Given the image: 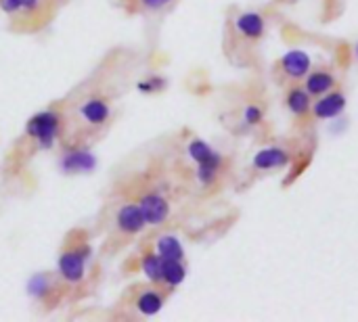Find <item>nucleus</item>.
<instances>
[{"instance_id": "6", "label": "nucleus", "mask_w": 358, "mask_h": 322, "mask_svg": "<svg viewBox=\"0 0 358 322\" xmlns=\"http://www.w3.org/2000/svg\"><path fill=\"white\" fill-rule=\"evenodd\" d=\"M117 226L121 232L126 234H136L140 232L147 222H144V215L140 211V205H124L119 211H117Z\"/></svg>"}, {"instance_id": "24", "label": "nucleus", "mask_w": 358, "mask_h": 322, "mask_svg": "<svg viewBox=\"0 0 358 322\" xmlns=\"http://www.w3.org/2000/svg\"><path fill=\"white\" fill-rule=\"evenodd\" d=\"M356 54H358V44H356Z\"/></svg>"}, {"instance_id": "1", "label": "nucleus", "mask_w": 358, "mask_h": 322, "mask_svg": "<svg viewBox=\"0 0 358 322\" xmlns=\"http://www.w3.org/2000/svg\"><path fill=\"white\" fill-rule=\"evenodd\" d=\"M59 128H61V117L54 111H40L33 117H29L25 123L27 136H31L40 148H50L54 144Z\"/></svg>"}, {"instance_id": "13", "label": "nucleus", "mask_w": 358, "mask_h": 322, "mask_svg": "<svg viewBox=\"0 0 358 322\" xmlns=\"http://www.w3.org/2000/svg\"><path fill=\"white\" fill-rule=\"evenodd\" d=\"M136 307H138V312L144 314V316H155V314H159V309L163 307V299H161L159 293L147 291V293H142V295L138 297Z\"/></svg>"}, {"instance_id": "12", "label": "nucleus", "mask_w": 358, "mask_h": 322, "mask_svg": "<svg viewBox=\"0 0 358 322\" xmlns=\"http://www.w3.org/2000/svg\"><path fill=\"white\" fill-rule=\"evenodd\" d=\"M157 253L163 259H180L182 261V257H184V249H182L180 240L174 234H163L157 240Z\"/></svg>"}, {"instance_id": "3", "label": "nucleus", "mask_w": 358, "mask_h": 322, "mask_svg": "<svg viewBox=\"0 0 358 322\" xmlns=\"http://www.w3.org/2000/svg\"><path fill=\"white\" fill-rule=\"evenodd\" d=\"M90 249H77V251H67L59 257L57 270L59 274L67 280V282H80L84 278V268H86V259H88Z\"/></svg>"}, {"instance_id": "8", "label": "nucleus", "mask_w": 358, "mask_h": 322, "mask_svg": "<svg viewBox=\"0 0 358 322\" xmlns=\"http://www.w3.org/2000/svg\"><path fill=\"white\" fill-rule=\"evenodd\" d=\"M281 63H283L285 73L291 75V77H301L310 69V56L304 50H289V52H285Z\"/></svg>"}, {"instance_id": "9", "label": "nucleus", "mask_w": 358, "mask_h": 322, "mask_svg": "<svg viewBox=\"0 0 358 322\" xmlns=\"http://www.w3.org/2000/svg\"><path fill=\"white\" fill-rule=\"evenodd\" d=\"M289 161V155L283 151V148H276V146H270V148H262L255 153L253 157V165L258 169H270V167H283L287 165Z\"/></svg>"}, {"instance_id": "14", "label": "nucleus", "mask_w": 358, "mask_h": 322, "mask_svg": "<svg viewBox=\"0 0 358 322\" xmlns=\"http://www.w3.org/2000/svg\"><path fill=\"white\" fill-rule=\"evenodd\" d=\"M142 272L151 282H159L163 276V257L159 253H149L142 257Z\"/></svg>"}, {"instance_id": "18", "label": "nucleus", "mask_w": 358, "mask_h": 322, "mask_svg": "<svg viewBox=\"0 0 358 322\" xmlns=\"http://www.w3.org/2000/svg\"><path fill=\"white\" fill-rule=\"evenodd\" d=\"M287 107L295 113V115H301L308 111L310 107V98H308V92L304 90H291L289 96H287Z\"/></svg>"}, {"instance_id": "19", "label": "nucleus", "mask_w": 358, "mask_h": 322, "mask_svg": "<svg viewBox=\"0 0 358 322\" xmlns=\"http://www.w3.org/2000/svg\"><path fill=\"white\" fill-rule=\"evenodd\" d=\"M165 86V79L163 77H149V79H142L138 82V90L140 92H157Z\"/></svg>"}, {"instance_id": "2", "label": "nucleus", "mask_w": 358, "mask_h": 322, "mask_svg": "<svg viewBox=\"0 0 358 322\" xmlns=\"http://www.w3.org/2000/svg\"><path fill=\"white\" fill-rule=\"evenodd\" d=\"M188 157L193 161H197L199 169H197V178L201 184H211L216 178V171L220 167V155L203 140H193L188 144Z\"/></svg>"}, {"instance_id": "21", "label": "nucleus", "mask_w": 358, "mask_h": 322, "mask_svg": "<svg viewBox=\"0 0 358 322\" xmlns=\"http://www.w3.org/2000/svg\"><path fill=\"white\" fill-rule=\"evenodd\" d=\"M0 8H2L4 13H17V10H21L23 6H21V0H0Z\"/></svg>"}, {"instance_id": "10", "label": "nucleus", "mask_w": 358, "mask_h": 322, "mask_svg": "<svg viewBox=\"0 0 358 322\" xmlns=\"http://www.w3.org/2000/svg\"><path fill=\"white\" fill-rule=\"evenodd\" d=\"M80 113H82V117H84L88 123L100 125V123H105L107 117H109V105H107L105 100H100V98H90V100H86V102L82 105Z\"/></svg>"}, {"instance_id": "16", "label": "nucleus", "mask_w": 358, "mask_h": 322, "mask_svg": "<svg viewBox=\"0 0 358 322\" xmlns=\"http://www.w3.org/2000/svg\"><path fill=\"white\" fill-rule=\"evenodd\" d=\"M331 86H333V77L329 73H322V71L310 73L306 79V90L310 94H325Z\"/></svg>"}, {"instance_id": "22", "label": "nucleus", "mask_w": 358, "mask_h": 322, "mask_svg": "<svg viewBox=\"0 0 358 322\" xmlns=\"http://www.w3.org/2000/svg\"><path fill=\"white\" fill-rule=\"evenodd\" d=\"M172 0H142V4L147 6V8H151V10H159V8H163L165 4H170Z\"/></svg>"}, {"instance_id": "23", "label": "nucleus", "mask_w": 358, "mask_h": 322, "mask_svg": "<svg viewBox=\"0 0 358 322\" xmlns=\"http://www.w3.org/2000/svg\"><path fill=\"white\" fill-rule=\"evenodd\" d=\"M38 2H40V0H21V6H23L25 10H33V8L38 6Z\"/></svg>"}, {"instance_id": "7", "label": "nucleus", "mask_w": 358, "mask_h": 322, "mask_svg": "<svg viewBox=\"0 0 358 322\" xmlns=\"http://www.w3.org/2000/svg\"><path fill=\"white\" fill-rule=\"evenodd\" d=\"M345 107V96L339 94V92H333V94H327L322 96L318 102H314V115L318 119H331V117H337Z\"/></svg>"}, {"instance_id": "5", "label": "nucleus", "mask_w": 358, "mask_h": 322, "mask_svg": "<svg viewBox=\"0 0 358 322\" xmlns=\"http://www.w3.org/2000/svg\"><path fill=\"white\" fill-rule=\"evenodd\" d=\"M138 205H140V211H142V215H144V222H147V224H153V226L161 224V222L167 217V213H170L167 201H165L161 194H155V192L144 194V197L140 199Z\"/></svg>"}, {"instance_id": "15", "label": "nucleus", "mask_w": 358, "mask_h": 322, "mask_svg": "<svg viewBox=\"0 0 358 322\" xmlns=\"http://www.w3.org/2000/svg\"><path fill=\"white\" fill-rule=\"evenodd\" d=\"M186 276L184 266L180 263V259H163V276L161 280H165L170 286H178Z\"/></svg>"}, {"instance_id": "17", "label": "nucleus", "mask_w": 358, "mask_h": 322, "mask_svg": "<svg viewBox=\"0 0 358 322\" xmlns=\"http://www.w3.org/2000/svg\"><path fill=\"white\" fill-rule=\"evenodd\" d=\"M48 289H50V280H48V276L42 274V272L29 276V280H27V284H25L27 295L33 297V299H42V297L48 293Z\"/></svg>"}, {"instance_id": "4", "label": "nucleus", "mask_w": 358, "mask_h": 322, "mask_svg": "<svg viewBox=\"0 0 358 322\" xmlns=\"http://www.w3.org/2000/svg\"><path fill=\"white\" fill-rule=\"evenodd\" d=\"M96 155L88 148H77V151H67L59 159V169L65 174H84L92 171L96 167Z\"/></svg>"}, {"instance_id": "11", "label": "nucleus", "mask_w": 358, "mask_h": 322, "mask_svg": "<svg viewBox=\"0 0 358 322\" xmlns=\"http://www.w3.org/2000/svg\"><path fill=\"white\" fill-rule=\"evenodd\" d=\"M234 25L247 38H260L264 33V19L258 13H243V15H239Z\"/></svg>"}, {"instance_id": "20", "label": "nucleus", "mask_w": 358, "mask_h": 322, "mask_svg": "<svg viewBox=\"0 0 358 322\" xmlns=\"http://www.w3.org/2000/svg\"><path fill=\"white\" fill-rule=\"evenodd\" d=\"M243 117H245V121H247L249 125H253V123H258V121L262 119V109H260V107H247Z\"/></svg>"}]
</instances>
